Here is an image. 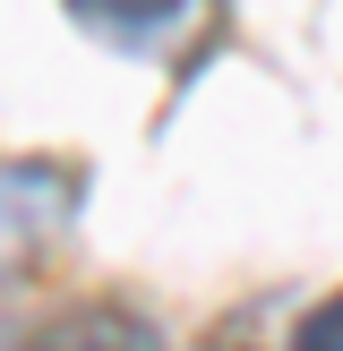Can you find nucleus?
<instances>
[{
    "label": "nucleus",
    "instance_id": "7ed1b4c3",
    "mask_svg": "<svg viewBox=\"0 0 343 351\" xmlns=\"http://www.w3.org/2000/svg\"><path fill=\"white\" fill-rule=\"evenodd\" d=\"M292 351H343V291H326V300L292 326Z\"/></svg>",
    "mask_w": 343,
    "mask_h": 351
},
{
    "label": "nucleus",
    "instance_id": "f257e3e1",
    "mask_svg": "<svg viewBox=\"0 0 343 351\" xmlns=\"http://www.w3.org/2000/svg\"><path fill=\"white\" fill-rule=\"evenodd\" d=\"M0 351H163V335L120 300H60L0 317Z\"/></svg>",
    "mask_w": 343,
    "mask_h": 351
},
{
    "label": "nucleus",
    "instance_id": "f03ea898",
    "mask_svg": "<svg viewBox=\"0 0 343 351\" xmlns=\"http://www.w3.org/2000/svg\"><path fill=\"white\" fill-rule=\"evenodd\" d=\"M78 26H95L103 43H129V51H154L198 17V0H69Z\"/></svg>",
    "mask_w": 343,
    "mask_h": 351
}]
</instances>
